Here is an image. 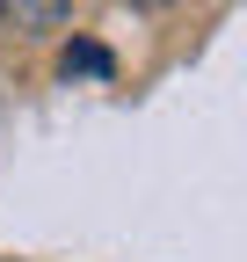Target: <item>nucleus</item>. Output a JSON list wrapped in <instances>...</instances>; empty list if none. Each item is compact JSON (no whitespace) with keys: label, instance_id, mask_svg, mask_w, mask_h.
Segmentation results:
<instances>
[{"label":"nucleus","instance_id":"nucleus-3","mask_svg":"<svg viewBox=\"0 0 247 262\" xmlns=\"http://www.w3.org/2000/svg\"><path fill=\"white\" fill-rule=\"evenodd\" d=\"M131 8H175V0H131Z\"/></svg>","mask_w":247,"mask_h":262},{"label":"nucleus","instance_id":"nucleus-2","mask_svg":"<svg viewBox=\"0 0 247 262\" xmlns=\"http://www.w3.org/2000/svg\"><path fill=\"white\" fill-rule=\"evenodd\" d=\"M58 66H66V80H73V73H87V80H109V66H116V58H109L102 44H87V37H73L66 51H58Z\"/></svg>","mask_w":247,"mask_h":262},{"label":"nucleus","instance_id":"nucleus-1","mask_svg":"<svg viewBox=\"0 0 247 262\" xmlns=\"http://www.w3.org/2000/svg\"><path fill=\"white\" fill-rule=\"evenodd\" d=\"M73 22V0H0V29L15 37H58Z\"/></svg>","mask_w":247,"mask_h":262}]
</instances>
